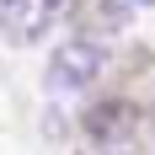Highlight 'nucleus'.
Listing matches in <instances>:
<instances>
[{
  "label": "nucleus",
  "mask_w": 155,
  "mask_h": 155,
  "mask_svg": "<svg viewBox=\"0 0 155 155\" xmlns=\"http://www.w3.org/2000/svg\"><path fill=\"white\" fill-rule=\"evenodd\" d=\"M128 11H134V0H102V21H107V27H123Z\"/></svg>",
  "instance_id": "nucleus-4"
},
{
  "label": "nucleus",
  "mask_w": 155,
  "mask_h": 155,
  "mask_svg": "<svg viewBox=\"0 0 155 155\" xmlns=\"http://www.w3.org/2000/svg\"><path fill=\"white\" fill-rule=\"evenodd\" d=\"M102 70H107V48L96 43V38H70L48 59V91L54 96H75L86 86H96Z\"/></svg>",
  "instance_id": "nucleus-2"
},
{
  "label": "nucleus",
  "mask_w": 155,
  "mask_h": 155,
  "mask_svg": "<svg viewBox=\"0 0 155 155\" xmlns=\"http://www.w3.org/2000/svg\"><path fill=\"white\" fill-rule=\"evenodd\" d=\"M86 139L96 155H144V123L128 102H96L86 107Z\"/></svg>",
  "instance_id": "nucleus-1"
},
{
  "label": "nucleus",
  "mask_w": 155,
  "mask_h": 155,
  "mask_svg": "<svg viewBox=\"0 0 155 155\" xmlns=\"http://www.w3.org/2000/svg\"><path fill=\"white\" fill-rule=\"evenodd\" d=\"M64 0H0V38L11 48H32L54 21H59Z\"/></svg>",
  "instance_id": "nucleus-3"
}]
</instances>
